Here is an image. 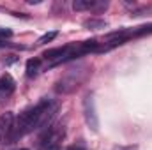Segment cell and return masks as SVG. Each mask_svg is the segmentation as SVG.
I'll list each match as a JSON object with an SVG mask.
<instances>
[{
  "label": "cell",
  "instance_id": "cell-1",
  "mask_svg": "<svg viewBox=\"0 0 152 150\" xmlns=\"http://www.w3.org/2000/svg\"><path fill=\"white\" fill-rule=\"evenodd\" d=\"M55 111V104L50 99H41L36 106L25 110L20 113V117L14 122V131H12V138L11 143H14L16 140L23 138L25 134L32 133L34 129H37L39 125H42L46 122V118Z\"/></svg>",
  "mask_w": 152,
  "mask_h": 150
},
{
  "label": "cell",
  "instance_id": "cell-2",
  "mask_svg": "<svg viewBox=\"0 0 152 150\" xmlns=\"http://www.w3.org/2000/svg\"><path fill=\"white\" fill-rule=\"evenodd\" d=\"M83 117H85V122H87L88 129L97 133L99 131V117H97V111H96V103H94L92 94H87L83 97Z\"/></svg>",
  "mask_w": 152,
  "mask_h": 150
},
{
  "label": "cell",
  "instance_id": "cell-3",
  "mask_svg": "<svg viewBox=\"0 0 152 150\" xmlns=\"http://www.w3.org/2000/svg\"><path fill=\"white\" fill-rule=\"evenodd\" d=\"M14 131V115L11 111H5L0 117V143H11Z\"/></svg>",
  "mask_w": 152,
  "mask_h": 150
},
{
  "label": "cell",
  "instance_id": "cell-4",
  "mask_svg": "<svg viewBox=\"0 0 152 150\" xmlns=\"http://www.w3.org/2000/svg\"><path fill=\"white\" fill-rule=\"evenodd\" d=\"M14 88H16V83H14V79H12V76L11 74H5L0 78V95H11L12 92H14Z\"/></svg>",
  "mask_w": 152,
  "mask_h": 150
},
{
  "label": "cell",
  "instance_id": "cell-5",
  "mask_svg": "<svg viewBox=\"0 0 152 150\" xmlns=\"http://www.w3.org/2000/svg\"><path fill=\"white\" fill-rule=\"evenodd\" d=\"M94 7H106V4H99L96 0H75L73 2V9L75 11H88Z\"/></svg>",
  "mask_w": 152,
  "mask_h": 150
},
{
  "label": "cell",
  "instance_id": "cell-6",
  "mask_svg": "<svg viewBox=\"0 0 152 150\" xmlns=\"http://www.w3.org/2000/svg\"><path fill=\"white\" fill-rule=\"evenodd\" d=\"M39 67H41V60H39V58H30V60L27 62V76H28V78L36 76L39 73Z\"/></svg>",
  "mask_w": 152,
  "mask_h": 150
},
{
  "label": "cell",
  "instance_id": "cell-7",
  "mask_svg": "<svg viewBox=\"0 0 152 150\" xmlns=\"http://www.w3.org/2000/svg\"><path fill=\"white\" fill-rule=\"evenodd\" d=\"M152 34V25H145V27H138L136 30L129 32V37H138V36H149Z\"/></svg>",
  "mask_w": 152,
  "mask_h": 150
},
{
  "label": "cell",
  "instance_id": "cell-8",
  "mask_svg": "<svg viewBox=\"0 0 152 150\" xmlns=\"http://www.w3.org/2000/svg\"><path fill=\"white\" fill-rule=\"evenodd\" d=\"M55 37H57V32H48V34H44V36H41V37L37 39V44H46V42H51Z\"/></svg>",
  "mask_w": 152,
  "mask_h": 150
},
{
  "label": "cell",
  "instance_id": "cell-9",
  "mask_svg": "<svg viewBox=\"0 0 152 150\" xmlns=\"http://www.w3.org/2000/svg\"><path fill=\"white\" fill-rule=\"evenodd\" d=\"M106 23L104 21H101V20H88V21H85V27H88V28H92V27H104Z\"/></svg>",
  "mask_w": 152,
  "mask_h": 150
},
{
  "label": "cell",
  "instance_id": "cell-10",
  "mask_svg": "<svg viewBox=\"0 0 152 150\" xmlns=\"http://www.w3.org/2000/svg\"><path fill=\"white\" fill-rule=\"evenodd\" d=\"M11 36H12V32L9 28H0V37H11Z\"/></svg>",
  "mask_w": 152,
  "mask_h": 150
},
{
  "label": "cell",
  "instance_id": "cell-11",
  "mask_svg": "<svg viewBox=\"0 0 152 150\" xmlns=\"http://www.w3.org/2000/svg\"><path fill=\"white\" fill-rule=\"evenodd\" d=\"M118 150H138V147L136 145H129V147H120Z\"/></svg>",
  "mask_w": 152,
  "mask_h": 150
},
{
  "label": "cell",
  "instance_id": "cell-12",
  "mask_svg": "<svg viewBox=\"0 0 152 150\" xmlns=\"http://www.w3.org/2000/svg\"><path fill=\"white\" fill-rule=\"evenodd\" d=\"M20 150H28V149H20Z\"/></svg>",
  "mask_w": 152,
  "mask_h": 150
}]
</instances>
